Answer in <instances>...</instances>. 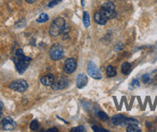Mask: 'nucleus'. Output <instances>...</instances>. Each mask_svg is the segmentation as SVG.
I'll return each instance as SVG.
<instances>
[{
	"instance_id": "1",
	"label": "nucleus",
	"mask_w": 157,
	"mask_h": 132,
	"mask_svg": "<svg viewBox=\"0 0 157 132\" xmlns=\"http://www.w3.org/2000/svg\"><path fill=\"white\" fill-rule=\"evenodd\" d=\"M30 61H31V58L26 57L21 49L17 50L15 57H13V62H15L17 71L19 74H23L26 71V69L29 66Z\"/></svg>"
},
{
	"instance_id": "2",
	"label": "nucleus",
	"mask_w": 157,
	"mask_h": 132,
	"mask_svg": "<svg viewBox=\"0 0 157 132\" xmlns=\"http://www.w3.org/2000/svg\"><path fill=\"white\" fill-rule=\"evenodd\" d=\"M66 25V21L63 17H57L56 19H54V21L52 22L50 29H49V34L52 37H57L59 34H62L63 29Z\"/></svg>"
},
{
	"instance_id": "3",
	"label": "nucleus",
	"mask_w": 157,
	"mask_h": 132,
	"mask_svg": "<svg viewBox=\"0 0 157 132\" xmlns=\"http://www.w3.org/2000/svg\"><path fill=\"white\" fill-rule=\"evenodd\" d=\"M99 12L108 20L111 19V18L115 17V16H116V8H115V5L112 2H107V3H105V4H103V5L101 6Z\"/></svg>"
},
{
	"instance_id": "4",
	"label": "nucleus",
	"mask_w": 157,
	"mask_h": 132,
	"mask_svg": "<svg viewBox=\"0 0 157 132\" xmlns=\"http://www.w3.org/2000/svg\"><path fill=\"white\" fill-rule=\"evenodd\" d=\"M9 87L11 89H13V91L23 93L26 91L27 88H28V83H27V81L24 80H17L15 81L11 82L9 84Z\"/></svg>"
},
{
	"instance_id": "5",
	"label": "nucleus",
	"mask_w": 157,
	"mask_h": 132,
	"mask_svg": "<svg viewBox=\"0 0 157 132\" xmlns=\"http://www.w3.org/2000/svg\"><path fill=\"white\" fill-rule=\"evenodd\" d=\"M50 58L53 60H59L64 57V49L60 44H54L50 48Z\"/></svg>"
},
{
	"instance_id": "6",
	"label": "nucleus",
	"mask_w": 157,
	"mask_h": 132,
	"mask_svg": "<svg viewBox=\"0 0 157 132\" xmlns=\"http://www.w3.org/2000/svg\"><path fill=\"white\" fill-rule=\"evenodd\" d=\"M87 72L90 75V77L97 79V80H100L101 79V73L99 71V69L98 68V66L95 65V63L94 61H90L87 65Z\"/></svg>"
},
{
	"instance_id": "7",
	"label": "nucleus",
	"mask_w": 157,
	"mask_h": 132,
	"mask_svg": "<svg viewBox=\"0 0 157 132\" xmlns=\"http://www.w3.org/2000/svg\"><path fill=\"white\" fill-rule=\"evenodd\" d=\"M67 82H69V80H67V78H66V77H59L58 79H55V80H54V82H53V84L50 87L53 90L57 91V90H61V89L66 88L67 85Z\"/></svg>"
},
{
	"instance_id": "8",
	"label": "nucleus",
	"mask_w": 157,
	"mask_h": 132,
	"mask_svg": "<svg viewBox=\"0 0 157 132\" xmlns=\"http://www.w3.org/2000/svg\"><path fill=\"white\" fill-rule=\"evenodd\" d=\"M76 67H77V62L76 60L71 58V59H67L65 62V67H64V70L67 74H71L74 71L76 70Z\"/></svg>"
},
{
	"instance_id": "9",
	"label": "nucleus",
	"mask_w": 157,
	"mask_h": 132,
	"mask_svg": "<svg viewBox=\"0 0 157 132\" xmlns=\"http://www.w3.org/2000/svg\"><path fill=\"white\" fill-rule=\"evenodd\" d=\"M2 127L4 130H7V131H10V130H13L16 127V122L13 121L12 118L10 117H6L3 119L2 121Z\"/></svg>"
},
{
	"instance_id": "10",
	"label": "nucleus",
	"mask_w": 157,
	"mask_h": 132,
	"mask_svg": "<svg viewBox=\"0 0 157 132\" xmlns=\"http://www.w3.org/2000/svg\"><path fill=\"white\" fill-rule=\"evenodd\" d=\"M54 80H55V77H54L52 74H47L40 78V83L44 86H51L53 84Z\"/></svg>"
},
{
	"instance_id": "11",
	"label": "nucleus",
	"mask_w": 157,
	"mask_h": 132,
	"mask_svg": "<svg viewBox=\"0 0 157 132\" xmlns=\"http://www.w3.org/2000/svg\"><path fill=\"white\" fill-rule=\"evenodd\" d=\"M88 83V77L85 74H79L76 79V86L79 89L84 88Z\"/></svg>"
},
{
	"instance_id": "12",
	"label": "nucleus",
	"mask_w": 157,
	"mask_h": 132,
	"mask_svg": "<svg viewBox=\"0 0 157 132\" xmlns=\"http://www.w3.org/2000/svg\"><path fill=\"white\" fill-rule=\"evenodd\" d=\"M94 21L99 25H105L108 21V19L100 12H98L94 13Z\"/></svg>"
},
{
	"instance_id": "13",
	"label": "nucleus",
	"mask_w": 157,
	"mask_h": 132,
	"mask_svg": "<svg viewBox=\"0 0 157 132\" xmlns=\"http://www.w3.org/2000/svg\"><path fill=\"white\" fill-rule=\"evenodd\" d=\"M126 119V118L124 116V115H121V114H117V115H115L112 117V123L115 124V126H120V124H122V123L124 122V120Z\"/></svg>"
},
{
	"instance_id": "14",
	"label": "nucleus",
	"mask_w": 157,
	"mask_h": 132,
	"mask_svg": "<svg viewBox=\"0 0 157 132\" xmlns=\"http://www.w3.org/2000/svg\"><path fill=\"white\" fill-rule=\"evenodd\" d=\"M106 74L109 78H113L115 77L116 75H117V70H116V68L112 65H109L106 69Z\"/></svg>"
},
{
	"instance_id": "15",
	"label": "nucleus",
	"mask_w": 157,
	"mask_h": 132,
	"mask_svg": "<svg viewBox=\"0 0 157 132\" xmlns=\"http://www.w3.org/2000/svg\"><path fill=\"white\" fill-rule=\"evenodd\" d=\"M131 71V64L128 63V62H124V64L121 65V73L124 75H128Z\"/></svg>"
},
{
	"instance_id": "16",
	"label": "nucleus",
	"mask_w": 157,
	"mask_h": 132,
	"mask_svg": "<svg viewBox=\"0 0 157 132\" xmlns=\"http://www.w3.org/2000/svg\"><path fill=\"white\" fill-rule=\"evenodd\" d=\"M83 24L86 28H88L91 24V17H90V15H89L87 12H83Z\"/></svg>"
},
{
	"instance_id": "17",
	"label": "nucleus",
	"mask_w": 157,
	"mask_h": 132,
	"mask_svg": "<svg viewBox=\"0 0 157 132\" xmlns=\"http://www.w3.org/2000/svg\"><path fill=\"white\" fill-rule=\"evenodd\" d=\"M49 19V17H48V16L46 15V13H44V12H43V13H40V16L37 18V20L36 21L38 22V23H44V22H46L47 20Z\"/></svg>"
},
{
	"instance_id": "18",
	"label": "nucleus",
	"mask_w": 157,
	"mask_h": 132,
	"mask_svg": "<svg viewBox=\"0 0 157 132\" xmlns=\"http://www.w3.org/2000/svg\"><path fill=\"white\" fill-rule=\"evenodd\" d=\"M126 131L127 132H140L141 129H140V127L137 126V124H130V126L127 127Z\"/></svg>"
},
{
	"instance_id": "19",
	"label": "nucleus",
	"mask_w": 157,
	"mask_h": 132,
	"mask_svg": "<svg viewBox=\"0 0 157 132\" xmlns=\"http://www.w3.org/2000/svg\"><path fill=\"white\" fill-rule=\"evenodd\" d=\"M130 124H138V121L134 119H125L124 122L122 123V126H130Z\"/></svg>"
},
{
	"instance_id": "20",
	"label": "nucleus",
	"mask_w": 157,
	"mask_h": 132,
	"mask_svg": "<svg viewBox=\"0 0 157 132\" xmlns=\"http://www.w3.org/2000/svg\"><path fill=\"white\" fill-rule=\"evenodd\" d=\"M40 127V123L37 120H33L30 123V129L33 130V131H35V130H38Z\"/></svg>"
},
{
	"instance_id": "21",
	"label": "nucleus",
	"mask_w": 157,
	"mask_h": 132,
	"mask_svg": "<svg viewBox=\"0 0 157 132\" xmlns=\"http://www.w3.org/2000/svg\"><path fill=\"white\" fill-rule=\"evenodd\" d=\"M97 116L99 118L100 120H103V121H107L109 118H108V115L103 112V111H98V112L97 113Z\"/></svg>"
},
{
	"instance_id": "22",
	"label": "nucleus",
	"mask_w": 157,
	"mask_h": 132,
	"mask_svg": "<svg viewBox=\"0 0 157 132\" xmlns=\"http://www.w3.org/2000/svg\"><path fill=\"white\" fill-rule=\"evenodd\" d=\"M60 2H62V0H51V1L48 3V7L49 8H53L54 6L58 5Z\"/></svg>"
},
{
	"instance_id": "23",
	"label": "nucleus",
	"mask_w": 157,
	"mask_h": 132,
	"mask_svg": "<svg viewBox=\"0 0 157 132\" xmlns=\"http://www.w3.org/2000/svg\"><path fill=\"white\" fill-rule=\"evenodd\" d=\"M140 85V83H139V80H136L134 79L131 82V84H130V88H136V87H139Z\"/></svg>"
},
{
	"instance_id": "24",
	"label": "nucleus",
	"mask_w": 157,
	"mask_h": 132,
	"mask_svg": "<svg viewBox=\"0 0 157 132\" xmlns=\"http://www.w3.org/2000/svg\"><path fill=\"white\" fill-rule=\"evenodd\" d=\"M92 128H93L94 131H95V132H97V131H98V132H107L106 129L102 128V127H97V126H93Z\"/></svg>"
},
{
	"instance_id": "25",
	"label": "nucleus",
	"mask_w": 157,
	"mask_h": 132,
	"mask_svg": "<svg viewBox=\"0 0 157 132\" xmlns=\"http://www.w3.org/2000/svg\"><path fill=\"white\" fill-rule=\"evenodd\" d=\"M85 129H84V127H73L72 129H71V131L72 132H82V131H84Z\"/></svg>"
},
{
	"instance_id": "26",
	"label": "nucleus",
	"mask_w": 157,
	"mask_h": 132,
	"mask_svg": "<svg viewBox=\"0 0 157 132\" xmlns=\"http://www.w3.org/2000/svg\"><path fill=\"white\" fill-rule=\"evenodd\" d=\"M70 31H71V27L67 25V23H66V25H65V27H64V29H63V32H62V34H69L70 33Z\"/></svg>"
},
{
	"instance_id": "27",
	"label": "nucleus",
	"mask_w": 157,
	"mask_h": 132,
	"mask_svg": "<svg viewBox=\"0 0 157 132\" xmlns=\"http://www.w3.org/2000/svg\"><path fill=\"white\" fill-rule=\"evenodd\" d=\"M142 80H143V81H144V82H147L149 80V76L147 74V75H144V76H143Z\"/></svg>"
},
{
	"instance_id": "28",
	"label": "nucleus",
	"mask_w": 157,
	"mask_h": 132,
	"mask_svg": "<svg viewBox=\"0 0 157 132\" xmlns=\"http://www.w3.org/2000/svg\"><path fill=\"white\" fill-rule=\"evenodd\" d=\"M3 102L0 101V118H1V116H2V110H3Z\"/></svg>"
},
{
	"instance_id": "29",
	"label": "nucleus",
	"mask_w": 157,
	"mask_h": 132,
	"mask_svg": "<svg viewBox=\"0 0 157 132\" xmlns=\"http://www.w3.org/2000/svg\"><path fill=\"white\" fill-rule=\"evenodd\" d=\"M47 131H48V132H50V131H58V129L56 128V127H52V128H50V129H48V130H47Z\"/></svg>"
},
{
	"instance_id": "30",
	"label": "nucleus",
	"mask_w": 157,
	"mask_h": 132,
	"mask_svg": "<svg viewBox=\"0 0 157 132\" xmlns=\"http://www.w3.org/2000/svg\"><path fill=\"white\" fill-rule=\"evenodd\" d=\"M25 1L27 2V3H30V4H32V3H34L36 1V0H25Z\"/></svg>"
}]
</instances>
